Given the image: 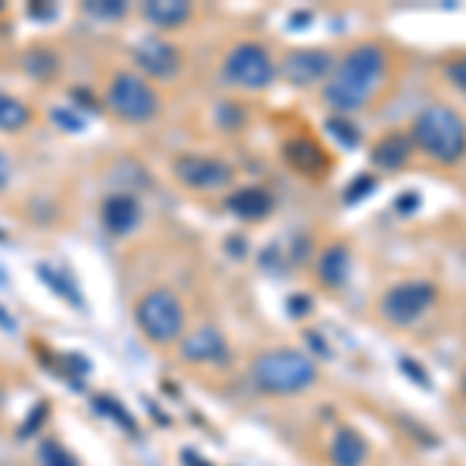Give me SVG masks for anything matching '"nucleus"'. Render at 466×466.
I'll return each mask as SVG.
<instances>
[{
  "mask_svg": "<svg viewBox=\"0 0 466 466\" xmlns=\"http://www.w3.org/2000/svg\"><path fill=\"white\" fill-rule=\"evenodd\" d=\"M386 75V54L377 44H360L349 50V56L339 63L333 78L323 87V100L336 112H358L377 96Z\"/></svg>",
  "mask_w": 466,
  "mask_h": 466,
  "instance_id": "f257e3e1",
  "label": "nucleus"
},
{
  "mask_svg": "<svg viewBox=\"0 0 466 466\" xmlns=\"http://www.w3.org/2000/svg\"><path fill=\"white\" fill-rule=\"evenodd\" d=\"M413 144L430 159L451 165L466 153V122L448 106H430L413 122Z\"/></svg>",
  "mask_w": 466,
  "mask_h": 466,
  "instance_id": "f03ea898",
  "label": "nucleus"
},
{
  "mask_svg": "<svg viewBox=\"0 0 466 466\" xmlns=\"http://www.w3.org/2000/svg\"><path fill=\"white\" fill-rule=\"evenodd\" d=\"M252 380L261 392L296 395V392H305L308 386H314L318 367H314L311 358H305L302 351L280 349V351H268V355L255 358Z\"/></svg>",
  "mask_w": 466,
  "mask_h": 466,
  "instance_id": "7ed1b4c3",
  "label": "nucleus"
},
{
  "mask_svg": "<svg viewBox=\"0 0 466 466\" xmlns=\"http://www.w3.org/2000/svg\"><path fill=\"white\" fill-rule=\"evenodd\" d=\"M134 318L147 339H153L156 345H168L184 333V305L168 289H149L137 302Z\"/></svg>",
  "mask_w": 466,
  "mask_h": 466,
  "instance_id": "20e7f679",
  "label": "nucleus"
},
{
  "mask_svg": "<svg viewBox=\"0 0 466 466\" xmlns=\"http://www.w3.org/2000/svg\"><path fill=\"white\" fill-rule=\"evenodd\" d=\"M106 103L127 122H149L159 112V94L147 78L131 72H122L112 78Z\"/></svg>",
  "mask_w": 466,
  "mask_h": 466,
  "instance_id": "39448f33",
  "label": "nucleus"
},
{
  "mask_svg": "<svg viewBox=\"0 0 466 466\" xmlns=\"http://www.w3.org/2000/svg\"><path fill=\"white\" fill-rule=\"evenodd\" d=\"M224 78L237 87L261 90L274 81V63L261 44H237L224 59Z\"/></svg>",
  "mask_w": 466,
  "mask_h": 466,
  "instance_id": "423d86ee",
  "label": "nucleus"
},
{
  "mask_svg": "<svg viewBox=\"0 0 466 466\" xmlns=\"http://www.w3.org/2000/svg\"><path fill=\"white\" fill-rule=\"evenodd\" d=\"M435 302V287L426 280H408L398 283L382 296V314L386 320L398 323V327H408V323L420 320Z\"/></svg>",
  "mask_w": 466,
  "mask_h": 466,
  "instance_id": "0eeeda50",
  "label": "nucleus"
},
{
  "mask_svg": "<svg viewBox=\"0 0 466 466\" xmlns=\"http://www.w3.org/2000/svg\"><path fill=\"white\" fill-rule=\"evenodd\" d=\"M175 177L180 184L193 187V190H215V187L230 184V168L218 159H208V156H193L184 153L175 159Z\"/></svg>",
  "mask_w": 466,
  "mask_h": 466,
  "instance_id": "6e6552de",
  "label": "nucleus"
},
{
  "mask_svg": "<svg viewBox=\"0 0 466 466\" xmlns=\"http://www.w3.org/2000/svg\"><path fill=\"white\" fill-rule=\"evenodd\" d=\"M134 63L140 66V72L149 78H175L180 69V56L171 44L159 41V37H144V41L134 47Z\"/></svg>",
  "mask_w": 466,
  "mask_h": 466,
  "instance_id": "1a4fd4ad",
  "label": "nucleus"
},
{
  "mask_svg": "<svg viewBox=\"0 0 466 466\" xmlns=\"http://www.w3.org/2000/svg\"><path fill=\"white\" fill-rule=\"evenodd\" d=\"M329 69H333V56L327 50H296V54H289L287 66H283L287 78L299 87L318 85V81L327 78Z\"/></svg>",
  "mask_w": 466,
  "mask_h": 466,
  "instance_id": "9d476101",
  "label": "nucleus"
},
{
  "mask_svg": "<svg viewBox=\"0 0 466 466\" xmlns=\"http://www.w3.org/2000/svg\"><path fill=\"white\" fill-rule=\"evenodd\" d=\"M180 355H184V360H193V364H228L230 351L215 327H199L197 333L184 339Z\"/></svg>",
  "mask_w": 466,
  "mask_h": 466,
  "instance_id": "9b49d317",
  "label": "nucleus"
},
{
  "mask_svg": "<svg viewBox=\"0 0 466 466\" xmlns=\"http://www.w3.org/2000/svg\"><path fill=\"white\" fill-rule=\"evenodd\" d=\"M103 224H106L109 233L116 237H125L140 224V202L131 197V193H112V197L103 202Z\"/></svg>",
  "mask_w": 466,
  "mask_h": 466,
  "instance_id": "f8f14e48",
  "label": "nucleus"
},
{
  "mask_svg": "<svg viewBox=\"0 0 466 466\" xmlns=\"http://www.w3.org/2000/svg\"><path fill=\"white\" fill-rule=\"evenodd\" d=\"M270 197L265 190H258V187H243V190H237L233 197L228 199V208L237 218H243V221H258V218H265L270 212Z\"/></svg>",
  "mask_w": 466,
  "mask_h": 466,
  "instance_id": "ddd939ff",
  "label": "nucleus"
},
{
  "mask_svg": "<svg viewBox=\"0 0 466 466\" xmlns=\"http://www.w3.org/2000/svg\"><path fill=\"white\" fill-rule=\"evenodd\" d=\"M329 457H333L336 466H360L367 461V441L345 426V430L336 432L333 445H329Z\"/></svg>",
  "mask_w": 466,
  "mask_h": 466,
  "instance_id": "4468645a",
  "label": "nucleus"
},
{
  "mask_svg": "<svg viewBox=\"0 0 466 466\" xmlns=\"http://www.w3.org/2000/svg\"><path fill=\"white\" fill-rule=\"evenodd\" d=\"M144 16L162 28H175L193 16V6L187 0H149L144 4Z\"/></svg>",
  "mask_w": 466,
  "mask_h": 466,
  "instance_id": "2eb2a0df",
  "label": "nucleus"
},
{
  "mask_svg": "<svg viewBox=\"0 0 466 466\" xmlns=\"http://www.w3.org/2000/svg\"><path fill=\"white\" fill-rule=\"evenodd\" d=\"M410 159V144L404 137H398V134H392V137H382L377 147H373V162L380 165V168H401L404 162Z\"/></svg>",
  "mask_w": 466,
  "mask_h": 466,
  "instance_id": "dca6fc26",
  "label": "nucleus"
},
{
  "mask_svg": "<svg viewBox=\"0 0 466 466\" xmlns=\"http://www.w3.org/2000/svg\"><path fill=\"white\" fill-rule=\"evenodd\" d=\"M287 156L299 171H305V175H318V171L327 168L323 149L318 144H311V140H296V144H289Z\"/></svg>",
  "mask_w": 466,
  "mask_h": 466,
  "instance_id": "f3484780",
  "label": "nucleus"
},
{
  "mask_svg": "<svg viewBox=\"0 0 466 466\" xmlns=\"http://www.w3.org/2000/svg\"><path fill=\"white\" fill-rule=\"evenodd\" d=\"M320 280L327 287H342L345 277H349V249L345 246H333L320 255Z\"/></svg>",
  "mask_w": 466,
  "mask_h": 466,
  "instance_id": "a211bd4d",
  "label": "nucleus"
},
{
  "mask_svg": "<svg viewBox=\"0 0 466 466\" xmlns=\"http://www.w3.org/2000/svg\"><path fill=\"white\" fill-rule=\"evenodd\" d=\"M28 122H32L28 103H22L19 96L0 90V131H22Z\"/></svg>",
  "mask_w": 466,
  "mask_h": 466,
  "instance_id": "6ab92c4d",
  "label": "nucleus"
},
{
  "mask_svg": "<svg viewBox=\"0 0 466 466\" xmlns=\"http://www.w3.org/2000/svg\"><path fill=\"white\" fill-rule=\"evenodd\" d=\"M37 274H41V280L47 283V287H54V289L59 292V296L69 299V302H72L75 308H85V302H81V292L75 289L69 280H63V277H59L54 268H44V265H41V268H37Z\"/></svg>",
  "mask_w": 466,
  "mask_h": 466,
  "instance_id": "aec40b11",
  "label": "nucleus"
},
{
  "mask_svg": "<svg viewBox=\"0 0 466 466\" xmlns=\"http://www.w3.org/2000/svg\"><path fill=\"white\" fill-rule=\"evenodd\" d=\"M41 466H75V461L69 457V451H63V448L56 445V441H44Z\"/></svg>",
  "mask_w": 466,
  "mask_h": 466,
  "instance_id": "412c9836",
  "label": "nucleus"
},
{
  "mask_svg": "<svg viewBox=\"0 0 466 466\" xmlns=\"http://www.w3.org/2000/svg\"><path fill=\"white\" fill-rule=\"evenodd\" d=\"M445 72H448L451 85H454L457 90H461V94H466V56L451 59V63L445 66Z\"/></svg>",
  "mask_w": 466,
  "mask_h": 466,
  "instance_id": "4be33fe9",
  "label": "nucleus"
},
{
  "mask_svg": "<svg viewBox=\"0 0 466 466\" xmlns=\"http://www.w3.org/2000/svg\"><path fill=\"white\" fill-rule=\"evenodd\" d=\"M87 10L94 13V16L118 19V16H125L127 6H125V4H118V0H100V4H87Z\"/></svg>",
  "mask_w": 466,
  "mask_h": 466,
  "instance_id": "5701e85b",
  "label": "nucleus"
},
{
  "mask_svg": "<svg viewBox=\"0 0 466 466\" xmlns=\"http://www.w3.org/2000/svg\"><path fill=\"white\" fill-rule=\"evenodd\" d=\"M54 118H56L59 125H66V131H81V118H75L72 112L56 109V112H54Z\"/></svg>",
  "mask_w": 466,
  "mask_h": 466,
  "instance_id": "b1692460",
  "label": "nucleus"
},
{
  "mask_svg": "<svg viewBox=\"0 0 466 466\" xmlns=\"http://www.w3.org/2000/svg\"><path fill=\"white\" fill-rule=\"evenodd\" d=\"M41 417H47V408H44V404H37L35 413L28 417V423H25V430H22V435H32L37 430V420H41Z\"/></svg>",
  "mask_w": 466,
  "mask_h": 466,
  "instance_id": "393cba45",
  "label": "nucleus"
},
{
  "mask_svg": "<svg viewBox=\"0 0 466 466\" xmlns=\"http://www.w3.org/2000/svg\"><path fill=\"white\" fill-rule=\"evenodd\" d=\"M329 127H333V134H336V137H345V144H349V147L358 140L355 134H349V127H351V125H345V122H329Z\"/></svg>",
  "mask_w": 466,
  "mask_h": 466,
  "instance_id": "a878e982",
  "label": "nucleus"
},
{
  "mask_svg": "<svg viewBox=\"0 0 466 466\" xmlns=\"http://www.w3.org/2000/svg\"><path fill=\"white\" fill-rule=\"evenodd\" d=\"M10 184V162H6V156L0 153V190Z\"/></svg>",
  "mask_w": 466,
  "mask_h": 466,
  "instance_id": "bb28decb",
  "label": "nucleus"
},
{
  "mask_svg": "<svg viewBox=\"0 0 466 466\" xmlns=\"http://www.w3.org/2000/svg\"><path fill=\"white\" fill-rule=\"evenodd\" d=\"M0 323H4V329H13V318L4 311V308H0Z\"/></svg>",
  "mask_w": 466,
  "mask_h": 466,
  "instance_id": "cd10ccee",
  "label": "nucleus"
},
{
  "mask_svg": "<svg viewBox=\"0 0 466 466\" xmlns=\"http://www.w3.org/2000/svg\"><path fill=\"white\" fill-rule=\"evenodd\" d=\"M463 392H466V373H463Z\"/></svg>",
  "mask_w": 466,
  "mask_h": 466,
  "instance_id": "c85d7f7f",
  "label": "nucleus"
},
{
  "mask_svg": "<svg viewBox=\"0 0 466 466\" xmlns=\"http://www.w3.org/2000/svg\"><path fill=\"white\" fill-rule=\"evenodd\" d=\"M0 239H4V233H0Z\"/></svg>",
  "mask_w": 466,
  "mask_h": 466,
  "instance_id": "c756f323",
  "label": "nucleus"
}]
</instances>
